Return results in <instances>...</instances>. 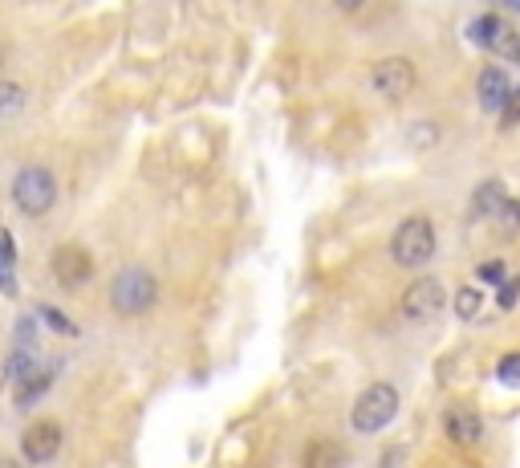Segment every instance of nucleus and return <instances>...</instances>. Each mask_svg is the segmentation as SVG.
Returning a JSON list of instances; mask_svg holds the SVG:
<instances>
[{
    "instance_id": "obj_1",
    "label": "nucleus",
    "mask_w": 520,
    "mask_h": 468,
    "mask_svg": "<svg viewBox=\"0 0 520 468\" xmlns=\"http://www.w3.org/2000/svg\"><path fill=\"white\" fill-rule=\"evenodd\" d=\"M435 249H439V237L427 216H407L395 228V237H390V257L403 269H423L435 257Z\"/></svg>"
},
{
    "instance_id": "obj_2",
    "label": "nucleus",
    "mask_w": 520,
    "mask_h": 468,
    "mask_svg": "<svg viewBox=\"0 0 520 468\" xmlns=\"http://www.w3.org/2000/svg\"><path fill=\"white\" fill-rule=\"evenodd\" d=\"M395 416H399V391L390 387V383H370V387L354 399L350 424H354V432L374 436V432H382Z\"/></svg>"
},
{
    "instance_id": "obj_3",
    "label": "nucleus",
    "mask_w": 520,
    "mask_h": 468,
    "mask_svg": "<svg viewBox=\"0 0 520 468\" xmlns=\"http://www.w3.org/2000/svg\"><path fill=\"white\" fill-rule=\"evenodd\" d=\"M159 298V281L147 273V269H122L110 285V306L126 318H135V314H147Z\"/></svg>"
},
{
    "instance_id": "obj_4",
    "label": "nucleus",
    "mask_w": 520,
    "mask_h": 468,
    "mask_svg": "<svg viewBox=\"0 0 520 468\" xmlns=\"http://www.w3.org/2000/svg\"><path fill=\"white\" fill-rule=\"evenodd\" d=\"M13 200H17V208H21L25 216H45V212L53 208V200H57L53 171H49V167H37V163L21 167L17 180H13Z\"/></svg>"
},
{
    "instance_id": "obj_5",
    "label": "nucleus",
    "mask_w": 520,
    "mask_h": 468,
    "mask_svg": "<svg viewBox=\"0 0 520 468\" xmlns=\"http://www.w3.org/2000/svg\"><path fill=\"white\" fill-rule=\"evenodd\" d=\"M415 86H419V70H415L411 57H382V62L370 70V90L386 102L411 98Z\"/></svg>"
},
{
    "instance_id": "obj_6",
    "label": "nucleus",
    "mask_w": 520,
    "mask_h": 468,
    "mask_svg": "<svg viewBox=\"0 0 520 468\" xmlns=\"http://www.w3.org/2000/svg\"><path fill=\"white\" fill-rule=\"evenodd\" d=\"M447 294H443V281L439 277H419L407 285V294H403V318L407 322H431L439 318Z\"/></svg>"
},
{
    "instance_id": "obj_7",
    "label": "nucleus",
    "mask_w": 520,
    "mask_h": 468,
    "mask_svg": "<svg viewBox=\"0 0 520 468\" xmlns=\"http://www.w3.org/2000/svg\"><path fill=\"white\" fill-rule=\"evenodd\" d=\"M53 277L65 285V289H82L90 277H94V261L82 245H61L53 253Z\"/></svg>"
},
{
    "instance_id": "obj_8",
    "label": "nucleus",
    "mask_w": 520,
    "mask_h": 468,
    "mask_svg": "<svg viewBox=\"0 0 520 468\" xmlns=\"http://www.w3.org/2000/svg\"><path fill=\"white\" fill-rule=\"evenodd\" d=\"M21 452H25L29 464H49V460L61 452V428H57L53 420L29 424L25 436H21Z\"/></svg>"
},
{
    "instance_id": "obj_9",
    "label": "nucleus",
    "mask_w": 520,
    "mask_h": 468,
    "mask_svg": "<svg viewBox=\"0 0 520 468\" xmlns=\"http://www.w3.org/2000/svg\"><path fill=\"white\" fill-rule=\"evenodd\" d=\"M443 432H447L451 444L472 448L484 436V420H480V412H472V407H451V412L443 416Z\"/></svg>"
},
{
    "instance_id": "obj_10",
    "label": "nucleus",
    "mask_w": 520,
    "mask_h": 468,
    "mask_svg": "<svg viewBox=\"0 0 520 468\" xmlns=\"http://www.w3.org/2000/svg\"><path fill=\"white\" fill-rule=\"evenodd\" d=\"M476 90H480V106L488 114H500L504 102L512 98V82H508V74L500 66H484L480 78H476Z\"/></svg>"
},
{
    "instance_id": "obj_11",
    "label": "nucleus",
    "mask_w": 520,
    "mask_h": 468,
    "mask_svg": "<svg viewBox=\"0 0 520 468\" xmlns=\"http://www.w3.org/2000/svg\"><path fill=\"white\" fill-rule=\"evenodd\" d=\"M504 184L500 180H484L480 188H476V196H472V204H468V220H488V216H496V208L504 204Z\"/></svg>"
},
{
    "instance_id": "obj_12",
    "label": "nucleus",
    "mask_w": 520,
    "mask_h": 468,
    "mask_svg": "<svg viewBox=\"0 0 520 468\" xmlns=\"http://www.w3.org/2000/svg\"><path fill=\"white\" fill-rule=\"evenodd\" d=\"M504 33H508V21L496 17V13H484V17H476V21L468 25V37H472L480 49H492V53H496V45L504 41Z\"/></svg>"
},
{
    "instance_id": "obj_13",
    "label": "nucleus",
    "mask_w": 520,
    "mask_h": 468,
    "mask_svg": "<svg viewBox=\"0 0 520 468\" xmlns=\"http://www.w3.org/2000/svg\"><path fill=\"white\" fill-rule=\"evenodd\" d=\"M53 375H57V363H49V367H37L29 379H21V383H17V395H13V399H17V407H33V403H37V399L49 391Z\"/></svg>"
},
{
    "instance_id": "obj_14",
    "label": "nucleus",
    "mask_w": 520,
    "mask_h": 468,
    "mask_svg": "<svg viewBox=\"0 0 520 468\" xmlns=\"http://www.w3.org/2000/svg\"><path fill=\"white\" fill-rule=\"evenodd\" d=\"M342 464H346V456L334 440H313L301 456V468H342Z\"/></svg>"
},
{
    "instance_id": "obj_15",
    "label": "nucleus",
    "mask_w": 520,
    "mask_h": 468,
    "mask_svg": "<svg viewBox=\"0 0 520 468\" xmlns=\"http://www.w3.org/2000/svg\"><path fill=\"white\" fill-rule=\"evenodd\" d=\"M33 371H37V350L33 346H17L9 355V363H5V383H21Z\"/></svg>"
},
{
    "instance_id": "obj_16",
    "label": "nucleus",
    "mask_w": 520,
    "mask_h": 468,
    "mask_svg": "<svg viewBox=\"0 0 520 468\" xmlns=\"http://www.w3.org/2000/svg\"><path fill=\"white\" fill-rule=\"evenodd\" d=\"M21 110H25V90L17 82H0V123L17 119Z\"/></svg>"
},
{
    "instance_id": "obj_17",
    "label": "nucleus",
    "mask_w": 520,
    "mask_h": 468,
    "mask_svg": "<svg viewBox=\"0 0 520 468\" xmlns=\"http://www.w3.org/2000/svg\"><path fill=\"white\" fill-rule=\"evenodd\" d=\"M480 310H484V294L476 285H464L460 294H455V314H460L464 322H472V318H480Z\"/></svg>"
},
{
    "instance_id": "obj_18",
    "label": "nucleus",
    "mask_w": 520,
    "mask_h": 468,
    "mask_svg": "<svg viewBox=\"0 0 520 468\" xmlns=\"http://www.w3.org/2000/svg\"><path fill=\"white\" fill-rule=\"evenodd\" d=\"M496 379H500V383H508V387H516V383H520V350H508V355L496 363Z\"/></svg>"
},
{
    "instance_id": "obj_19",
    "label": "nucleus",
    "mask_w": 520,
    "mask_h": 468,
    "mask_svg": "<svg viewBox=\"0 0 520 468\" xmlns=\"http://www.w3.org/2000/svg\"><path fill=\"white\" fill-rule=\"evenodd\" d=\"M492 220H500V228H508V232H520V200L504 196V204L496 208V216H492Z\"/></svg>"
},
{
    "instance_id": "obj_20",
    "label": "nucleus",
    "mask_w": 520,
    "mask_h": 468,
    "mask_svg": "<svg viewBox=\"0 0 520 468\" xmlns=\"http://www.w3.org/2000/svg\"><path fill=\"white\" fill-rule=\"evenodd\" d=\"M520 127V86H512V98L500 110V131H516Z\"/></svg>"
},
{
    "instance_id": "obj_21",
    "label": "nucleus",
    "mask_w": 520,
    "mask_h": 468,
    "mask_svg": "<svg viewBox=\"0 0 520 468\" xmlns=\"http://www.w3.org/2000/svg\"><path fill=\"white\" fill-rule=\"evenodd\" d=\"M516 298H520V277H504L500 289H496V306H500V310H512Z\"/></svg>"
},
{
    "instance_id": "obj_22",
    "label": "nucleus",
    "mask_w": 520,
    "mask_h": 468,
    "mask_svg": "<svg viewBox=\"0 0 520 468\" xmlns=\"http://www.w3.org/2000/svg\"><path fill=\"white\" fill-rule=\"evenodd\" d=\"M476 277H480L484 285H500V281L508 277V265H504V261H484V265L476 269Z\"/></svg>"
},
{
    "instance_id": "obj_23",
    "label": "nucleus",
    "mask_w": 520,
    "mask_h": 468,
    "mask_svg": "<svg viewBox=\"0 0 520 468\" xmlns=\"http://www.w3.org/2000/svg\"><path fill=\"white\" fill-rule=\"evenodd\" d=\"M496 53H500V57H508L512 66H520V33H512V29H508V33H504V41L496 45Z\"/></svg>"
},
{
    "instance_id": "obj_24",
    "label": "nucleus",
    "mask_w": 520,
    "mask_h": 468,
    "mask_svg": "<svg viewBox=\"0 0 520 468\" xmlns=\"http://www.w3.org/2000/svg\"><path fill=\"white\" fill-rule=\"evenodd\" d=\"M41 318H49V326L61 330V334H74V322H70V318H61L53 306H41Z\"/></svg>"
},
{
    "instance_id": "obj_25",
    "label": "nucleus",
    "mask_w": 520,
    "mask_h": 468,
    "mask_svg": "<svg viewBox=\"0 0 520 468\" xmlns=\"http://www.w3.org/2000/svg\"><path fill=\"white\" fill-rule=\"evenodd\" d=\"M0 289H5V294H17V281H13V265L0 257Z\"/></svg>"
},
{
    "instance_id": "obj_26",
    "label": "nucleus",
    "mask_w": 520,
    "mask_h": 468,
    "mask_svg": "<svg viewBox=\"0 0 520 468\" xmlns=\"http://www.w3.org/2000/svg\"><path fill=\"white\" fill-rule=\"evenodd\" d=\"M435 143V127H415L411 131V147H431Z\"/></svg>"
},
{
    "instance_id": "obj_27",
    "label": "nucleus",
    "mask_w": 520,
    "mask_h": 468,
    "mask_svg": "<svg viewBox=\"0 0 520 468\" xmlns=\"http://www.w3.org/2000/svg\"><path fill=\"white\" fill-rule=\"evenodd\" d=\"M0 257H5L9 265L17 261V253H13V237H9V232H5V228H0Z\"/></svg>"
},
{
    "instance_id": "obj_28",
    "label": "nucleus",
    "mask_w": 520,
    "mask_h": 468,
    "mask_svg": "<svg viewBox=\"0 0 520 468\" xmlns=\"http://www.w3.org/2000/svg\"><path fill=\"white\" fill-rule=\"evenodd\" d=\"M334 5H338L342 13H358V9L366 5V0H334Z\"/></svg>"
},
{
    "instance_id": "obj_29",
    "label": "nucleus",
    "mask_w": 520,
    "mask_h": 468,
    "mask_svg": "<svg viewBox=\"0 0 520 468\" xmlns=\"http://www.w3.org/2000/svg\"><path fill=\"white\" fill-rule=\"evenodd\" d=\"M382 468H403V452H390V456L382 460Z\"/></svg>"
},
{
    "instance_id": "obj_30",
    "label": "nucleus",
    "mask_w": 520,
    "mask_h": 468,
    "mask_svg": "<svg viewBox=\"0 0 520 468\" xmlns=\"http://www.w3.org/2000/svg\"><path fill=\"white\" fill-rule=\"evenodd\" d=\"M500 5H504V9H512V13L520 17V0H500Z\"/></svg>"
},
{
    "instance_id": "obj_31",
    "label": "nucleus",
    "mask_w": 520,
    "mask_h": 468,
    "mask_svg": "<svg viewBox=\"0 0 520 468\" xmlns=\"http://www.w3.org/2000/svg\"><path fill=\"white\" fill-rule=\"evenodd\" d=\"M0 468H21V464L17 460H0Z\"/></svg>"
},
{
    "instance_id": "obj_32",
    "label": "nucleus",
    "mask_w": 520,
    "mask_h": 468,
    "mask_svg": "<svg viewBox=\"0 0 520 468\" xmlns=\"http://www.w3.org/2000/svg\"><path fill=\"white\" fill-rule=\"evenodd\" d=\"M0 74H5V49H0Z\"/></svg>"
}]
</instances>
